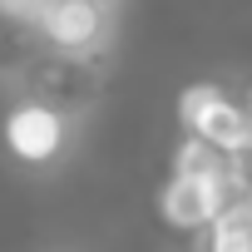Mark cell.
Masks as SVG:
<instances>
[{
    "mask_svg": "<svg viewBox=\"0 0 252 252\" xmlns=\"http://www.w3.org/2000/svg\"><path fill=\"white\" fill-rule=\"evenodd\" d=\"M178 119L193 139L213 144L227 158H242L252 149V114L242 104H232L218 84H188L178 94Z\"/></svg>",
    "mask_w": 252,
    "mask_h": 252,
    "instance_id": "cell-1",
    "label": "cell"
},
{
    "mask_svg": "<svg viewBox=\"0 0 252 252\" xmlns=\"http://www.w3.org/2000/svg\"><path fill=\"white\" fill-rule=\"evenodd\" d=\"M242 193H252V178H242V173H232L227 183H203V178H178V173H173V178L163 183V193H158V213H163L168 227L198 232V227L218 222L222 208H227L232 198H242Z\"/></svg>",
    "mask_w": 252,
    "mask_h": 252,
    "instance_id": "cell-2",
    "label": "cell"
},
{
    "mask_svg": "<svg viewBox=\"0 0 252 252\" xmlns=\"http://www.w3.org/2000/svg\"><path fill=\"white\" fill-rule=\"evenodd\" d=\"M45 30V40L64 55H84L109 35V5L99 0H50L35 20Z\"/></svg>",
    "mask_w": 252,
    "mask_h": 252,
    "instance_id": "cell-3",
    "label": "cell"
},
{
    "mask_svg": "<svg viewBox=\"0 0 252 252\" xmlns=\"http://www.w3.org/2000/svg\"><path fill=\"white\" fill-rule=\"evenodd\" d=\"M5 144L15 149V158L45 163V158H55L60 144H64V119H60L55 109H45V104H25V109H15L10 124H5Z\"/></svg>",
    "mask_w": 252,
    "mask_h": 252,
    "instance_id": "cell-4",
    "label": "cell"
},
{
    "mask_svg": "<svg viewBox=\"0 0 252 252\" xmlns=\"http://www.w3.org/2000/svg\"><path fill=\"white\" fill-rule=\"evenodd\" d=\"M173 173L178 178H203V183H227L232 173H237V158H227V154H218L213 144H203V139H183L178 144V154H173Z\"/></svg>",
    "mask_w": 252,
    "mask_h": 252,
    "instance_id": "cell-5",
    "label": "cell"
},
{
    "mask_svg": "<svg viewBox=\"0 0 252 252\" xmlns=\"http://www.w3.org/2000/svg\"><path fill=\"white\" fill-rule=\"evenodd\" d=\"M208 252H252V232L247 227H232V222H213V242H208Z\"/></svg>",
    "mask_w": 252,
    "mask_h": 252,
    "instance_id": "cell-6",
    "label": "cell"
},
{
    "mask_svg": "<svg viewBox=\"0 0 252 252\" xmlns=\"http://www.w3.org/2000/svg\"><path fill=\"white\" fill-rule=\"evenodd\" d=\"M247 114H252V99H247Z\"/></svg>",
    "mask_w": 252,
    "mask_h": 252,
    "instance_id": "cell-7",
    "label": "cell"
},
{
    "mask_svg": "<svg viewBox=\"0 0 252 252\" xmlns=\"http://www.w3.org/2000/svg\"><path fill=\"white\" fill-rule=\"evenodd\" d=\"M99 5H109V0H99Z\"/></svg>",
    "mask_w": 252,
    "mask_h": 252,
    "instance_id": "cell-8",
    "label": "cell"
},
{
    "mask_svg": "<svg viewBox=\"0 0 252 252\" xmlns=\"http://www.w3.org/2000/svg\"><path fill=\"white\" fill-rule=\"evenodd\" d=\"M40 5H50V0H40Z\"/></svg>",
    "mask_w": 252,
    "mask_h": 252,
    "instance_id": "cell-9",
    "label": "cell"
}]
</instances>
